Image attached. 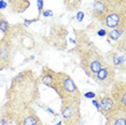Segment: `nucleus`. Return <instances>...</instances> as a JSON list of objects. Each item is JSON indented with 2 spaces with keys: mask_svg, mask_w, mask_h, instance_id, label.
<instances>
[{
  "mask_svg": "<svg viewBox=\"0 0 126 125\" xmlns=\"http://www.w3.org/2000/svg\"><path fill=\"white\" fill-rule=\"evenodd\" d=\"M40 79L32 69H25L15 75L5 92V103L0 119L13 123L25 108L32 106L40 97Z\"/></svg>",
  "mask_w": 126,
  "mask_h": 125,
  "instance_id": "nucleus-1",
  "label": "nucleus"
},
{
  "mask_svg": "<svg viewBox=\"0 0 126 125\" xmlns=\"http://www.w3.org/2000/svg\"><path fill=\"white\" fill-rule=\"evenodd\" d=\"M74 33H77L78 37L76 40V47L72 51H76L80 56V65L86 76L94 79L100 68L107 65L105 55L87 38L85 32L80 31L81 35H79L78 31L74 30Z\"/></svg>",
  "mask_w": 126,
  "mask_h": 125,
  "instance_id": "nucleus-2",
  "label": "nucleus"
},
{
  "mask_svg": "<svg viewBox=\"0 0 126 125\" xmlns=\"http://www.w3.org/2000/svg\"><path fill=\"white\" fill-rule=\"evenodd\" d=\"M52 89L55 91L62 101L82 100V94L73 79L64 71H56V79Z\"/></svg>",
  "mask_w": 126,
  "mask_h": 125,
  "instance_id": "nucleus-3",
  "label": "nucleus"
},
{
  "mask_svg": "<svg viewBox=\"0 0 126 125\" xmlns=\"http://www.w3.org/2000/svg\"><path fill=\"white\" fill-rule=\"evenodd\" d=\"M81 101L66 100L62 101L61 115L66 125H82Z\"/></svg>",
  "mask_w": 126,
  "mask_h": 125,
  "instance_id": "nucleus-4",
  "label": "nucleus"
},
{
  "mask_svg": "<svg viewBox=\"0 0 126 125\" xmlns=\"http://www.w3.org/2000/svg\"><path fill=\"white\" fill-rule=\"evenodd\" d=\"M105 27L114 29V28H125L126 26V14L125 9H113L108 12L99 21Z\"/></svg>",
  "mask_w": 126,
  "mask_h": 125,
  "instance_id": "nucleus-5",
  "label": "nucleus"
},
{
  "mask_svg": "<svg viewBox=\"0 0 126 125\" xmlns=\"http://www.w3.org/2000/svg\"><path fill=\"white\" fill-rule=\"evenodd\" d=\"M13 43L10 36H3L0 39V71L9 69L12 65Z\"/></svg>",
  "mask_w": 126,
  "mask_h": 125,
  "instance_id": "nucleus-6",
  "label": "nucleus"
},
{
  "mask_svg": "<svg viewBox=\"0 0 126 125\" xmlns=\"http://www.w3.org/2000/svg\"><path fill=\"white\" fill-rule=\"evenodd\" d=\"M110 96L112 97L116 109L126 112V83L123 80H115L111 85Z\"/></svg>",
  "mask_w": 126,
  "mask_h": 125,
  "instance_id": "nucleus-7",
  "label": "nucleus"
},
{
  "mask_svg": "<svg viewBox=\"0 0 126 125\" xmlns=\"http://www.w3.org/2000/svg\"><path fill=\"white\" fill-rule=\"evenodd\" d=\"M115 69L111 66L110 64L105 65L102 68H100L98 72L94 77V80L96 81L97 84H99L104 89H108L113 84V82L115 81Z\"/></svg>",
  "mask_w": 126,
  "mask_h": 125,
  "instance_id": "nucleus-8",
  "label": "nucleus"
},
{
  "mask_svg": "<svg viewBox=\"0 0 126 125\" xmlns=\"http://www.w3.org/2000/svg\"><path fill=\"white\" fill-rule=\"evenodd\" d=\"M15 125H44L32 106L25 108L14 120Z\"/></svg>",
  "mask_w": 126,
  "mask_h": 125,
  "instance_id": "nucleus-9",
  "label": "nucleus"
},
{
  "mask_svg": "<svg viewBox=\"0 0 126 125\" xmlns=\"http://www.w3.org/2000/svg\"><path fill=\"white\" fill-rule=\"evenodd\" d=\"M113 9H117L113 0H95L92 7V15L100 21L106 14Z\"/></svg>",
  "mask_w": 126,
  "mask_h": 125,
  "instance_id": "nucleus-10",
  "label": "nucleus"
},
{
  "mask_svg": "<svg viewBox=\"0 0 126 125\" xmlns=\"http://www.w3.org/2000/svg\"><path fill=\"white\" fill-rule=\"evenodd\" d=\"M105 58L108 64H110L114 69H119L124 71L125 70V53L120 52L115 49L109 52L105 55Z\"/></svg>",
  "mask_w": 126,
  "mask_h": 125,
  "instance_id": "nucleus-11",
  "label": "nucleus"
},
{
  "mask_svg": "<svg viewBox=\"0 0 126 125\" xmlns=\"http://www.w3.org/2000/svg\"><path fill=\"white\" fill-rule=\"evenodd\" d=\"M97 99H98V103H99L98 111L101 113L105 118L117 110L112 97L110 96V94H104V95L99 96Z\"/></svg>",
  "mask_w": 126,
  "mask_h": 125,
  "instance_id": "nucleus-12",
  "label": "nucleus"
},
{
  "mask_svg": "<svg viewBox=\"0 0 126 125\" xmlns=\"http://www.w3.org/2000/svg\"><path fill=\"white\" fill-rule=\"evenodd\" d=\"M40 79V83L44 84L45 86L52 89L54 82L56 79V71L53 70L52 68H50L48 66H43L42 67V71H41V76L39 77Z\"/></svg>",
  "mask_w": 126,
  "mask_h": 125,
  "instance_id": "nucleus-13",
  "label": "nucleus"
},
{
  "mask_svg": "<svg viewBox=\"0 0 126 125\" xmlns=\"http://www.w3.org/2000/svg\"><path fill=\"white\" fill-rule=\"evenodd\" d=\"M8 8L12 13L21 14L30 7L29 0H7Z\"/></svg>",
  "mask_w": 126,
  "mask_h": 125,
  "instance_id": "nucleus-14",
  "label": "nucleus"
},
{
  "mask_svg": "<svg viewBox=\"0 0 126 125\" xmlns=\"http://www.w3.org/2000/svg\"><path fill=\"white\" fill-rule=\"evenodd\" d=\"M106 125H126V112L116 110L113 113L106 116Z\"/></svg>",
  "mask_w": 126,
  "mask_h": 125,
  "instance_id": "nucleus-15",
  "label": "nucleus"
},
{
  "mask_svg": "<svg viewBox=\"0 0 126 125\" xmlns=\"http://www.w3.org/2000/svg\"><path fill=\"white\" fill-rule=\"evenodd\" d=\"M0 31L3 33V36H10L11 33V25L7 21V18H5L3 14L0 17Z\"/></svg>",
  "mask_w": 126,
  "mask_h": 125,
  "instance_id": "nucleus-16",
  "label": "nucleus"
},
{
  "mask_svg": "<svg viewBox=\"0 0 126 125\" xmlns=\"http://www.w3.org/2000/svg\"><path fill=\"white\" fill-rule=\"evenodd\" d=\"M64 3L65 7L69 11H76L79 9L81 1L80 0H64Z\"/></svg>",
  "mask_w": 126,
  "mask_h": 125,
  "instance_id": "nucleus-17",
  "label": "nucleus"
},
{
  "mask_svg": "<svg viewBox=\"0 0 126 125\" xmlns=\"http://www.w3.org/2000/svg\"><path fill=\"white\" fill-rule=\"evenodd\" d=\"M37 7H38V13L40 16L44 10V0H37Z\"/></svg>",
  "mask_w": 126,
  "mask_h": 125,
  "instance_id": "nucleus-18",
  "label": "nucleus"
},
{
  "mask_svg": "<svg viewBox=\"0 0 126 125\" xmlns=\"http://www.w3.org/2000/svg\"><path fill=\"white\" fill-rule=\"evenodd\" d=\"M37 21H39V17L33 18V19H27V18H25L24 19V25H25V27H28L30 24H32V23H35Z\"/></svg>",
  "mask_w": 126,
  "mask_h": 125,
  "instance_id": "nucleus-19",
  "label": "nucleus"
},
{
  "mask_svg": "<svg viewBox=\"0 0 126 125\" xmlns=\"http://www.w3.org/2000/svg\"><path fill=\"white\" fill-rule=\"evenodd\" d=\"M41 15L43 17H48V16H53V12H52V10H43Z\"/></svg>",
  "mask_w": 126,
  "mask_h": 125,
  "instance_id": "nucleus-20",
  "label": "nucleus"
},
{
  "mask_svg": "<svg viewBox=\"0 0 126 125\" xmlns=\"http://www.w3.org/2000/svg\"><path fill=\"white\" fill-rule=\"evenodd\" d=\"M76 18L78 19L79 22H81L83 18H84V12H82V11H78L76 14Z\"/></svg>",
  "mask_w": 126,
  "mask_h": 125,
  "instance_id": "nucleus-21",
  "label": "nucleus"
},
{
  "mask_svg": "<svg viewBox=\"0 0 126 125\" xmlns=\"http://www.w3.org/2000/svg\"><path fill=\"white\" fill-rule=\"evenodd\" d=\"M84 97H85V98L93 99V98H95V97H96V94L94 93V92H86V93L84 94Z\"/></svg>",
  "mask_w": 126,
  "mask_h": 125,
  "instance_id": "nucleus-22",
  "label": "nucleus"
},
{
  "mask_svg": "<svg viewBox=\"0 0 126 125\" xmlns=\"http://www.w3.org/2000/svg\"><path fill=\"white\" fill-rule=\"evenodd\" d=\"M107 32L108 31L105 29V28H101V29H99L98 31H97V35H98L99 37H106L107 36Z\"/></svg>",
  "mask_w": 126,
  "mask_h": 125,
  "instance_id": "nucleus-23",
  "label": "nucleus"
},
{
  "mask_svg": "<svg viewBox=\"0 0 126 125\" xmlns=\"http://www.w3.org/2000/svg\"><path fill=\"white\" fill-rule=\"evenodd\" d=\"M8 8V3L7 1H4V0H0V11L1 10H4Z\"/></svg>",
  "mask_w": 126,
  "mask_h": 125,
  "instance_id": "nucleus-24",
  "label": "nucleus"
},
{
  "mask_svg": "<svg viewBox=\"0 0 126 125\" xmlns=\"http://www.w3.org/2000/svg\"><path fill=\"white\" fill-rule=\"evenodd\" d=\"M92 104H93V105H94V106H95V108H96V109H97V110H98V109H99V103H98V99H97L96 97H95V98H93V99H92Z\"/></svg>",
  "mask_w": 126,
  "mask_h": 125,
  "instance_id": "nucleus-25",
  "label": "nucleus"
},
{
  "mask_svg": "<svg viewBox=\"0 0 126 125\" xmlns=\"http://www.w3.org/2000/svg\"><path fill=\"white\" fill-rule=\"evenodd\" d=\"M47 111H48V112H52V113H53V114H54V115H56V113H55V112H54V111H53V110H52V109H51V108H47Z\"/></svg>",
  "mask_w": 126,
  "mask_h": 125,
  "instance_id": "nucleus-26",
  "label": "nucleus"
},
{
  "mask_svg": "<svg viewBox=\"0 0 126 125\" xmlns=\"http://www.w3.org/2000/svg\"><path fill=\"white\" fill-rule=\"evenodd\" d=\"M62 123H63V122H62V121H59V122H57L55 125H62Z\"/></svg>",
  "mask_w": 126,
  "mask_h": 125,
  "instance_id": "nucleus-27",
  "label": "nucleus"
},
{
  "mask_svg": "<svg viewBox=\"0 0 126 125\" xmlns=\"http://www.w3.org/2000/svg\"><path fill=\"white\" fill-rule=\"evenodd\" d=\"M2 14H3V13H2L1 11H0V17H1V15H2Z\"/></svg>",
  "mask_w": 126,
  "mask_h": 125,
  "instance_id": "nucleus-28",
  "label": "nucleus"
},
{
  "mask_svg": "<svg viewBox=\"0 0 126 125\" xmlns=\"http://www.w3.org/2000/svg\"><path fill=\"white\" fill-rule=\"evenodd\" d=\"M80 1H82V0H80Z\"/></svg>",
  "mask_w": 126,
  "mask_h": 125,
  "instance_id": "nucleus-29",
  "label": "nucleus"
}]
</instances>
